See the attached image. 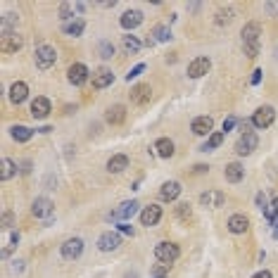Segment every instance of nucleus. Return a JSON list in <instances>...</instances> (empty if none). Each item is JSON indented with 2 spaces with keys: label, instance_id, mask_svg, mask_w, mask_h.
Returning <instances> with one entry per match:
<instances>
[{
  "label": "nucleus",
  "instance_id": "obj_42",
  "mask_svg": "<svg viewBox=\"0 0 278 278\" xmlns=\"http://www.w3.org/2000/svg\"><path fill=\"white\" fill-rule=\"evenodd\" d=\"M12 226V212H3V231H8Z\"/></svg>",
  "mask_w": 278,
  "mask_h": 278
},
{
  "label": "nucleus",
  "instance_id": "obj_33",
  "mask_svg": "<svg viewBox=\"0 0 278 278\" xmlns=\"http://www.w3.org/2000/svg\"><path fill=\"white\" fill-rule=\"evenodd\" d=\"M221 143H224V133H212L205 143L200 145V150H202V153H209V150H216Z\"/></svg>",
  "mask_w": 278,
  "mask_h": 278
},
{
  "label": "nucleus",
  "instance_id": "obj_19",
  "mask_svg": "<svg viewBox=\"0 0 278 278\" xmlns=\"http://www.w3.org/2000/svg\"><path fill=\"white\" fill-rule=\"evenodd\" d=\"M153 98V88L148 86V83H138L131 88V102L133 105H148Z\"/></svg>",
  "mask_w": 278,
  "mask_h": 278
},
{
  "label": "nucleus",
  "instance_id": "obj_43",
  "mask_svg": "<svg viewBox=\"0 0 278 278\" xmlns=\"http://www.w3.org/2000/svg\"><path fill=\"white\" fill-rule=\"evenodd\" d=\"M264 10L269 12L271 17H278V3H266V5H264Z\"/></svg>",
  "mask_w": 278,
  "mask_h": 278
},
{
  "label": "nucleus",
  "instance_id": "obj_2",
  "mask_svg": "<svg viewBox=\"0 0 278 278\" xmlns=\"http://www.w3.org/2000/svg\"><path fill=\"white\" fill-rule=\"evenodd\" d=\"M155 257H157V261H162V264H174V261L181 257V247L176 245V242H169V240H162L155 245Z\"/></svg>",
  "mask_w": 278,
  "mask_h": 278
},
{
  "label": "nucleus",
  "instance_id": "obj_51",
  "mask_svg": "<svg viewBox=\"0 0 278 278\" xmlns=\"http://www.w3.org/2000/svg\"><path fill=\"white\" fill-rule=\"evenodd\" d=\"M207 169H209V167H205V164H198V167H195V174H205Z\"/></svg>",
  "mask_w": 278,
  "mask_h": 278
},
{
  "label": "nucleus",
  "instance_id": "obj_22",
  "mask_svg": "<svg viewBox=\"0 0 278 278\" xmlns=\"http://www.w3.org/2000/svg\"><path fill=\"white\" fill-rule=\"evenodd\" d=\"M226 226H228V231L233 235H242V233H247V228H250V219L245 214H233Z\"/></svg>",
  "mask_w": 278,
  "mask_h": 278
},
{
  "label": "nucleus",
  "instance_id": "obj_38",
  "mask_svg": "<svg viewBox=\"0 0 278 278\" xmlns=\"http://www.w3.org/2000/svg\"><path fill=\"white\" fill-rule=\"evenodd\" d=\"M264 216H266V221H269V224H273V221L278 219V198H273V202L264 209Z\"/></svg>",
  "mask_w": 278,
  "mask_h": 278
},
{
  "label": "nucleus",
  "instance_id": "obj_34",
  "mask_svg": "<svg viewBox=\"0 0 278 278\" xmlns=\"http://www.w3.org/2000/svg\"><path fill=\"white\" fill-rule=\"evenodd\" d=\"M231 22H233V10H231V8L219 10V12H216V17H214V24H216V27H228Z\"/></svg>",
  "mask_w": 278,
  "mask_h": 278
},
{
  "label": "nucleus",
  "instance_id": "obj_8",
  "mask_svg": "<svg viewBox=\"0 0 278 278\" xmlns=\"http://www.w3.org/2000/svg\"><path fill=\"white\" fill-rule=\"evenodd\" d=\"M81 252H83V240H81V238H69V240H64L62 247H60V254H62V259H67V261L79 259Z\"/></svg>",
  "mask_w": 278,
  "mask_h": 278
},
{
  "label": "nucleus",
  "instance_id": "obj_15",
  "mask_svg": "<svg viewBox=\"0 0 278 278\" xmlns=\"http://www.w3.org/2000/svg\"><path fill=\"white\" fill-rule=\"evenodd\" d=\"M181 190L183 188H181L179 181H164L160 186V193H157V195H160L162 202H174V200L181 195Z\"/></svg>",
  "mask_w": 278,
  "mask_h": 278
},
{
  "label": "nucleus",
  "instance_id": "obj_26",
  "mask_svg": "<svg viewBox=\"0 0 278 278\" xmlns=\"http://www.w3.org/2000/svg\"><path fill=\"white\" fill-rule=\"evenodd\" d=\"M114 83V74H112V69H100L98 74H93V88H107V86H112Z\"/></svg>",
  "mask_w": 278,
  "mask_h": 278
},
{
  "label": "nucleus",
  "instance_id": "obj_39",
  "mask_svg": "<svg viewBox=\"0 0 278 278\" xmlns=\"http://www.w3.org/2000/svg\"><path fill=\"white\" fill-rule=\"evenodd\" d=\"M145 72V64H135L133 69H131V72L126 74V81H128V83H131V81L133 79H138V76H141V74Z\"/></svg>",
  "mask_w": 278,
  "mask_h": 278
},
{
  "label": "nucleus",
  "instance_id": "obj_35",
  "mask_svg": "<svg viewBox=\"0 0 278 278\" xmlns=\"http://www.w3.org/2000/svg\"><path fill=\"white\" fill-rule=\"evenodd\" d=\"M114 43L112 41H100V45H98V53H100V57L102 60H109V57H114Z\"/></svg>",
  "mask_w": 278,
  "mask_h": 278
},
{
  "label": "nucleus",
  "instance_id": "obj_10",
  "mask_svg": "<svg viewBox=\"0 0 278 278\" xmlns=\"http://www.w3.org/2000/svg\"><path fill=\"white\" fill-rule=\"evenodd\" d=\"M257 145H259L257 133H245V135H240V138H238V143H235V155H240V157L252 155L254 150H257Z\"/></svg>",
  "mask_w": 278,
  "mask_h": 278
},
{
  "label": "nucleus",
  "instance_id": "obj_18",
  "mask_svg": "<svg viewBox=\"0 0 278 278\" xmlns=\"http://www.w3.org/2000/svg\"><path fill=\"white\" fill-rule=\"evenodd\" d=\"M8 98H10V102H12V105H22V102L29 98V86L24 83V81H15V83L10 86Z\"/></svg>",
  "mask_w": 278,
  "mask_h": 278
},
{
  "label": "nucleus",
  "instance_id": "obj_20",
  "mask_svg": "<svg viewBox=\"0 0 278 278\" xmlns=\"http://www.w3.org/2000/svg\"><path fill=\"white\" fill-rule=\"evenodd\" d=\"M17 22H19L17 12H5L3 15V19H0V34H3V38L17 34Z\"/></svg>",
  "mask_w": 278,
  "mask_h": 278
},
{
  "label": "nucleus",
  "instance_id": "obj_5",
  "mask_svg": "<svg viewBox=\"0 0 278 278\" xmlns=\"http://www.w3.org/2000/svg\"><path fill=\"white\" fill-rule=\"evenodd\" d=\"M53 200L50 198H36L34 205H31V214L36 219H45V224H53Z\"/></svg>",
  "mask_w": 278,
  "mask_h": 278
},
{
  "label": "nucleus",
  "instance_id": "obj_46",
  "mask_svg": "<svg viewBox=\"0 0 278 278\" xmlns=\"http://www.w3.org/2000/svg\"><path fill=\"white\" fill-rule=\"evenodd\" d=\"M119 231H121V233H126V235H133V233H135L133 226H128L126 221H124V224H119Z\"/></svg>",
  "mask_w": 278,
  "mask_h": 278
},
{
  "label": "nucleus",
  "instance_id": "obj_41",
  "mask_svg": "<svg viewBox=\"0 0 278 278\" xmlns=\"http://www.w3.org/2000/svg\"><path fill=\"white\" fill-rule=\"evenodd\" d=\"M257 207H259L261 212L269 207V200H266V195H264V193H257Z\"/></svg>",
  "mask_w": 278,
  "mask_h": 278
},
{
  "label": "nucleus",
  "instance_id": "obj_24",
  "mask_svg": "<svg viewBox=\"0 0 278 278\" xmlns=\"http://www.w3.org/2000/svg\"><path fill=\"white\" fill-rule=\"evenodd\" d=\"M128 155H124V153H119V155H112L107 160V171L109 174H121L124 169H128Z\"/></svg>",
  "mask_w": 278,
  "mask_h": 278
},
{
  "label": "nucleus",
  "instance_id": "obj_12",
  "mask_svg": "<svg viewBox=\"0 0 278 278\" xmlns=\"http://www.w3.org/2000/svg\"><path fill=\"white\" fill-rule=\"evenodd\" d=\"M200 205L209 207V209H219V207L226 205V193L224 190H207L200 195Z\"/></svg>",
  "mask_w": 278,
  "mask_h": 278
},
{
  "label": "nucleus",
  "instance_id": "obj_1",
  "mask_svg": "<svg viewBox=\"0 0 278 278\" xmlns=\"http://www.w3.org/2000/svg\"><path fill=\"white\" fill-rule=\"evenodd\" d=\"M242 50L245 55L254 60L257 55H259V36H261V24L259 22H247L245 27H242Z\"/></svg>",
  "mask_w": 278,
  "mask_h": 278
},
{
  "label": "nucleus",
  "instance_id": "obj_29",
  "mask_svg": "<svg viewBox=\"0 0 278 278\" xmlns=\"http://www.w3.org/2000/svg\"><path fill=\"white\" fill-rule=\"evenodd\" d=\"M83 29H86V22L83 19H72V22H67V24H62V31L67 34V36H81L83 34Z\"/></svg>",
  "mask_w": 278,
  "mask_h": 278
},
{
  "label": "nucleus",
  "instance_id": "obj_45",
  "mask_svg": "<svg viewBox=\"0 0 278 278\" xmlns=\"http://www.w3.org/2000/svg\"><path fill=\"white\" fill-rule=\"evenodd\" d=\"M24 271V261L17 259V261H12V273H22Z\"/></svg>",
  "mask_w": 278,
  "mask_h": 278
},
{
  "label": "nucleus",
  "instance_id": "obj_25",
  "mask_svg": "<svg viewBox=\"0 0 278 278\" xmlns=\"http://www.w3.org/2000/svg\"><path fill=\"white\" fill-rule=\"evenodd\" d=\"M22 45H24V38L19 36V34H12V36H5L3 38V43H0V50L5 55H12L17 53V50H22Z\"/></svg>",
  "mask_w": 278,
  "mask_h": 278
},
{
  "label": "nucleus",
  "instance_id": "obj_47",
  "mask_svg": "<svg viewBox=\"0 0 278 278\" xmlns=\"http://www.w3.org/2000/svg\"><path fill=\"white\" fill-rule=\"evenodd\" d=\"M259 81H261V69H257L254 76H252V86H259Z\"/></svg>",
  "mask_w": 278,
  "mask_h": 278
},
{
  "label": "nucleus",
  "instance_id": "obj_7",
  "mask_svg": "<svg viewBox=\"0 0 278 278\" xmlns=\"http://www.w3.org/2000/svg\"><path fill=\"white\" fill-rule=\"evenodd\" d=\"M135 214H141V202L138 200H126L119 205L117 212H112L109 219H121V221H128V219H133Z\"/></svg>",
  "mask_w": 278,
  "mask_h": 278
},
{
  "label": "nucleus",
  "instance_id": "obj_31",
  "mask_svg": "<svg viewBox=\"0 0 278 278\" xmlns=\"http://www.w3.org/2000/svg\"><path fill=\"white\" fill-rule=\"evenodd\" d=\"M121 48H124L128 55H138V50L143 48V43L138 41V36H131V34H128V36H121Z\"/></svg>",
  "mask_w": 278,
  "mask_h": 278
},
{
  "label": "nucleus",
  "instance_id": "obj_9",
  "mask_svg": "<svg viewBox=\"0 0 278 278\" xmlns=\"http://www.w3.org/2000/svg\"><path fill=\"white\" fill-rule=\"evenodd\" d=\"M141 226H145V228H153V226L160 224L162 219V207L160 205H148L141 209Z\"/></svg>",
  "mask_w": 278,
  "mask_h": 278
},
{
  "label": "nucleus",
  "instance_id": "obj_49",
  "mask_svg": "<svg viewBox=\"0 0 278 278\" xmlns=\"http://www.w3.org/2000/svg\"><path fill=\"white\" fill-rule=\"evenodd\" d=\"M29 171H31V162H22V174H29Z\"/></svg>",
  "mask_w": 278,
  "mask_h": 278
},
{
  "label": "nucleus",
  "instance_id": "obj_13",
  "mask_svg": "<svg viewBox=\"0 0 278 278\" xmlns=\"http://www.w3.org/2000/svg\"><path fill=\"white\" fill-rule=\"evenodd\" d=\"M50 112H53V105H50V100L43 98V95L34 98V102H31V117L36 119V121H41V119H48V117H50Z\"/></svg>",
  "mask_w": 278,
  "mask_h": 278
},
{
  "label": "nucleus",
  "instance_id": "obj_40",
  "mask_svg": "<svg viewBox=\"0 0 278 278\" xmlns=\"http://www.w3.org/2000/svg\"><path fill=\"white\" fill-rule=\"evenodd\" d=\"M238 128H240V131H242L240 135H245V133H252V119H245V121H238Z\"/></svg>",
  "mask_w": 278,
  "mask_h": 278
},
{
  "label": "nucleus",
  "instance_id": "obj_52",
  "mask_svg": "<svg viewBox=\"0 0 278 278\" xmlns=\"http://www.w3.org/2000/svg\"><path fill=\"white\" fill-rule=\"evenodd\" d=\"M271 235H273V238H276V240H278V219H276V221H273V231H271Z\"/></svg>",
  "mask_w": 278,
  "mask_h": 278
},
{
  "label": "nucleus",
  "instance_id": "obj_23",
  "mask_svg": "<svg viewBox=\"0 0 278 278\" xmlns=\"http://www.w3.org/2000/svg\"><path fill=\"white\" fill-rule=\"evenodd\" d=\"M105 121L112 126H119L126 121V107L124 105H112V107H107V112H105Z\"/></svg>",
  "mask_w": 278,
  "mask_h": 278
},
{
  "label": "nucleus",
  "instance_id": "obj_3",
  "mask_svg": "<svg viewBox=\"0 0 278 278\" xmlns=\"http://www.w3.org/2000/svg\"><path fill=\"white\" fill-rule=\"evenodd\" d=\"M34 62H36L38 69H50L57 62V50L53 45H38L36 53H34Z\"/></svg>",
  "mask_w": 278,
  "mask_h": 278
},
{
  "label": "nucleus",
  "instance_id": "obj_11",
  "mask_svg": "<svg viewBox=\"0 0 278 278\" xmlns=\"http://www.w3.org/2000/svg\"><path fill=\"white\" fill-rule=\"evenodd\" d=\"M119 245H121V235H119L117 231H105V233L98 238L100 252H114V250H119Z\"/></svg>",
  "mask_w": 278,
  "mask_h": 278
},
{
  "label": "nucleus",
  "instance_id": "obj_27",
  "mask_svg": "<svg viewBox=\"0 0 278 278\" xmlns=\"http://www.w3.org/2000/svg\"><path fill=\"white\" fill-rule=\"evenodd\" d=\"M155 153L160 155L162 160H169L171 155H174V141H169V138H157V141H155Z\"/></svg>",
  "mask_w": 278,
  "mask_h": 278
},
{
  "label": "nucleus",
  "instance_id": "obj_44",
  "mask_svg": "<svg viewBox=\"0 0 278 278\" xmlns=\"http://www.w3.org/2000/svg\"><path fill=\"white\" fill-rule=\"evenodd\" d=\"M235 124H238V119H235V117H228V119L224 121V131L228 133V131H231V128H233Z\"/></svg>",
  "mask_w": 278,
  "mask_h": 278
},
{
  "label": "nucleus",
  "instance_id": "obj_50",
  "mask_svg": "<svg viewBox=\"0 0 278 278\" xmlns=\"http://www.w3.org/2000/svg\"><path fill=\"white\" fill-rule=\"evenodd\" d=\"M38 133H50L53 131V126H41V128H36Z\"/></svg>",
  "mask_w": 278,
  "mask_h": 278
},
{
  "label": "nucleus",
  "instance_id": "obj_37",
  "mask_svg": "<svg viewBox=\"0 0 278 278\" xmlns=\"http://www.w3.org/2000/svg\"><path fill=\"white\" fill-rule=\"evenodd\" d=\"M176 216H179L181 221H188L190 216H193V209H190V202H179V205H176Z\"/></svg>",
  "mask_w": 278,
  "mask_h": 278
},
{
  "label": "nucleus",
  "instance_id": "obj_53",
  "mask_svg": "<svg viewBox=\"0 0 278 278\" xmlns=\"http://www.w3.org/2000/svg\"><path fill=\"white\" fill-rule=\"evenodd\" d=\"M153 278H169V276H153Z\"/></svg>",
  "mask_w": 278,
  "mask_h": 278
},
{
  "label": "nucleus",
  "instance_id": "obj_32",
  "mask_svg": "<svg viewBox=\"0 0 278 278\" xmlns=\"http://www.w3.org/2000/svg\"><path fill=\"white\" fill-rule=\"evenodd\" d=\"M153 38L155 43H167V41H171V29L167 27V24H157V27L153 29Z\"/></svg>",
  "mask_w": 278,
  "mask_h": 278
},
{
  "label": "nucleus",
  "instance_id": "obj_36",
  "mask_svg": "<svg viewBox=\"0 0 278 278\" xmlns=\"http://www.w3.org/2000/svg\"><path fill=\"white\" fill-rule=\"evenodd\" d=\"M60 19H62V24H67V22H72L74 19V5L72 3H62V5H60Z\"/></svg>",
  "mask_w": 278,
  "mask_h": 278
},
{
  "label": "nucleus",
  "instance_id": "obj_16",
  "mask_svg": "<svg viewBox=\"0 0 278 278\" xmlns=\"http://www.w3.org/2000/svg\"><path fill=\"white\" fill-rule=\"evenodd\" d=\"M209 69H212V60H209V57H195V60L188 64V79H200V76H205Z\"/></svg>",
  "mask_w": 278,
  "mask_h": 278
},
{
  "label": "nucleus",
  "instance_id": "obj_17",
  "mask_svg": "<svg viewBox=\"0 0 278 278\" xmlns=\"http://www.w3.org/2000/svg\"><path fill=\"white\" fill-rule=\"evenodd\" d=\"M119 24H121L126 31H133V29H138L143 24V12H141V10H126L124 15H121V19H119Z\"/></svg>",
  "mask_w": 278,
  "mask_h": 278
},
{
  "label": "nucleus",
  "instance_id": "obj_14",
  "mask_svg": "<svg viewBox=\"0 0 278 278\" xmlns=\"http://www.w3.org/2000/svg\"><path fill=\"white\" fill-rule=\"evenodd\" d=\"M212 128H214V119L212 117H195L193 124H190V131L195 135H200V138H209V135L214 133Z\"/></svg>",
  "mask_w": 278,
  "mask_h": 278
},
{
  "label": "nucleus",
  "instance_id": "obj_4",
  "mask_svg": "<svg viewBox=\"0 0 278 278\" xmlns=\"http://www.w3.org/2000/svg\"><path fill=\"white\" fill-rule=\"evenodd\" d=\"M273 121H276V109L271 107V105H264V107H259L254 114H252V126L259 128V131L269 128Z\"/></svg>",
  "mask_w": 278,
  "mask_h": 278
},
{
  "label": "nucleus",
  "instance_id": "obj_30",
  "mask_svg": "<svg viewBox=\"0 0 278 278\" xmlns=\"http://www.w3.org/2000/svg\"><path fill=\"white\" fill-rule=\"evenodd\" d=\"M15 174H17V164L10 160V157H3V160H0V179L10 181Z\"/></svg>",
  "mask_w": 278,
  "mask_h": 278
},
{
  "label": "nucleus",
  "instance_id": "obj_48",
  "mask_svg": "<svg viewBox=\"0 0 278 278\" xmlns=\"http://www.w3.org/2000/svg\"><path fill=\"white\" fill-rule=\"evenodd\" d=\"M252 278H273V276H271V271H259V273H254Z\"/></svg>",
  "mask_w": 278,
  "mask_h": 278
},
{
  "label": "nucleus",
  "instance_id": "obj_28",
  "mask_svg": "<svg viewBox=\"0 0 278 278\" xmlns=\"http://www.w3.org/2000/svg\"><path fill=\"white\" fill-rule=\"evenodd\" d=\"M10 135H12V141H17V143H27V141H31V135H34V131H31L29 126L15 124L12 128H10Z\"/></svg>",
  "mask_w": 278,
  "mask_h": 278
},
{
  "label": "nucleus",
  "instance_id": "obj_6",
  "mask_svg": "<svg viewBox=\"0 0 278 278\" xmlns=\"http://www.w3.org/2000/svg\"><path fill=\"white\" fill-rule=\"evenodd\" d=\"M90 79V72H88V67L86 64H81V62H74L69 69H67V81L72 83V86H83V83H88Z\"/></svg>",
  "mask_w": 278,
  "mask_h": 278
},
{
  "label": "nucleus",
  "instance_id": "obj_21",
  "mask_svg": "<svg viewBox=\"0 0 278 278\" xmlns=\"http://www.w3.org/2000/svg\"><path fill=\"white\" fill-rule=\"evenodd\" d=\"M224 179L228 181V183H240V181L245 179V167H242L240 162H228L224 169Z\"/></svg>",
  "mask_w": 278,
  "mask_h": 278
}]
</instances>
